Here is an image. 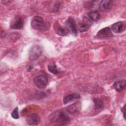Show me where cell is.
Wrapping results in <instances>:
<instances>
[{
	"label": "cell",
	"mask_w": 126,
	"mask_h": 126,
	"mask_svg": "<svg viewBox=\"0 0 126 126\" xmlns=\"http://www.w3.org/2000/svg\"><path fill=\"white\" fill-rule=\"evenodd\" d=\"M88 17L93 21H98L100 18V14L97 11H91L88 13Z\"/></svg>",
	"instance_id": "cell-15"
},
{
	"label": "cell",
	"mask_w": 126,
	"mask_h": 126,
	"mask_svg": "<svg viewBox=\"0 0 126 126\" xmlns=\"http://www.w3.org/2000/svg\"><path fill=\"white\" fill-rule=\"evenodd\" d=\"M94 106H95V108L100 109L103 107V103L101 100L97 99V98H95L94 100Z\"/></svg>",
	"instance_id": "cell-17"
},
{
	"label": "cell",
	"mask_w": 126,
	"mask_h": 126,
	"mask_svg": "<svg viewBox=\"0 0 126 126\" xmlns=\"http://www.w3.org/2000/svg\"><path fill=\"white\" fill-rule=\"evenodd\" d=\"M125 26L123 22H118L113 24L111 26V30L115 33H120L125 30Z\"/></svg>",
	"instance_id": "cell-12"
},
{
	"label": "cell",
	"mask_w": 126,
	"mask_h": 126,
	"mask_svg": "<svg viewBox=\"0 0 126 126\" xmlns=\"http://www.w3.org/2000/svg\"><path fill=\"white\" fill-rule=\"evenodd\" d=\"M80 97V94L78 93H73L69 94L64 97L63 99V102L64 104H66L70 101L79 99Z\"/></svg>",
	"instance_id": "cell-13"
},
{
	"label": "cell",
	"mask_w": 126,
	"mask_h": 126,
	"mask_svg": "<svg viewBox=\"0 0 126 126\" xmlns=\"http://www.w3.org/2000/svg\"><path fill=\"white\" fill-rule=\"evenodd\" d=\"M26 122L28 125L31 126L37 125L40 122V118L37 114L32 113L27 116Z\"/></svg>",
	"instance_id": "cell-8"
},
{
	"label": "cell",
	"mask_w": 126,
	"mask_h": 126,
	"mask_svg": "<svg viewBox=\"0 0 126 126\" xmlns=\"http://www.w3.org/2000/svg\"><path fill=\"white\" fill-rule=\"evenodd\" d=\"M51 120L53 123L61 125L68 124L70 122V117L64 112L56 111L51 115Z\"/></svg>",
	"instance_id": "cell-1"
},
{
	"label": "cell",
	"mask_w": 126,
	"mask_h": 126,
	"mask_svg": "<svg viewBox=\"0 0 126 126\" xmlns=\"http://www.w3.org/2000/svg\"><path fill=\"white\" fill-rule=\"evenodd\" d=\"M92 24V21L88 17L85 16L82 21L77 25V28L79 31L81 32H83L87 31Z\"/></svg>",
	"instance_id": "cell-5"
},
{
	"label": "cell",
	"mask_w": 126,
	"mask_h": 126,
	"mask_svg": "<svg viewBox=\"0 0 126 126\" xmlns=\"http://www.w3.org/2000/svg\"><path fill=\"white\" fill-rule=\"evenodd\" d=\"M35 85L39 89L44 88L47 85L48 79L45 75H40L35 77L33 80Z\"/></svg>",
	"instance_id": "cell-4"
},
{
	"label": "cell",
	"mask_w": 126,
	"mask_h": 126,
	"mask_svg": "<svg viewBox=\"0 0 126 126\" xmlns=\"http://www.w3.org/2000/svg\"><path fill=\"white\" fill-rule=\"evenodd\" d=\"M57 32L58 34L61 36L66 35L69 32V30L65 27H63L62 26H59L57 28Z\"/></svg>",
	"instance_id": "cell-16"
},
{
	"label": "cell",
	"mask_w": 126,
	"mask_h": 126,
	"mask_svg": "<svg viewBox=\"0 0 126 126\" xmlns=\"http://www.w3.org/2000/svg\"><path fill=\"white\" fill-rule=\"evenodd\" d=\"M81 104L80 102L77 101L66 108V111L70 114H75L78 113L81 109Z\"/></svg>",
	"instance_id": "cell-10"
},
{
	"label": "cell",
	"mask_w": 126,
	"mask_h": 126,
	"mask_svg": "<svg viewBox=\"0 0 126 126\" xmlns=\"http://www.w3.org/2000/svg\"><path fill=\"white\" fill-rule=\"evenodd\" d=\"M126 80H122L116 81L113 85V87L117 92H121L123 91L126 87Z\"/></svg>",
	"instance_id": "cell-14"
},
{
	"label": "cell",
	"mask_w": 126,
	"mask_h": 126,
	"mask_svg": "<svg viewBox=\"0 0 126 126\" xmlns=\"http://www.w3.org/2000/svg\"><path fill=\"white\" fill-rule=\"evenodd\" d=\"M97 36L101 38L109 37L113 36L111 29L108 27H106L101 29L97 33Z\"/></svg>",
	"instance_id": "cell-11"
},
{
	"label": "cell",
	"mask_w": 126,
	"mask_h": 126,
	"mask_svg": "<svg viewBox=\"0 0 126 126\" xmlns=\"http://www.w3.org/2000/svg\"><path fill=\"white\" fill-rule=\"evenodd\" d=\"M113 6V2L112 0H104L100 1L99 8L101 11H107L110 10Z\"/></svg>",
	"instance_id": "cell-9"
},
{
	"label": "cell",
	"mask_w": 126,
	"mask_h": 126,
	"mask_svg": "<svg viewBox=\"0 0 126 126\" xmlns=\"http://www.w3.org/2000/svg\"><path fill=\"white\" fill-rule=\"evenodd\" d=\"M65 24L67 26V28L75 36L76 35L77 33V29L74 19L72 18L69 17L66 20Z\"/></svg>",
	"instance_id": "cell-7"
},
{
	"label": "cell",
	"mask_w": 126,
	"mask_h": 126,
	"mask_svg": "<svg viewBox=\"0 0 126 126\" xmlns=\"http://www.w3.org/2000/svg\"><path fill=\"white\" fill-rule=\"evenodd\" d=\"M122 112L123 113V115H124V117L125 119H126V109H125V105L124 106V107L122 108Z\"/></svg>",
	"instance_id": "cell-20"
},
{
	"label": "cell",
	"mask_w": 126,
	"mask_h": 126,
	"mask_svg": "<svg viewBox=\"0 0 126 126\" xmlns=\"http://www.w3.org/2000/svg\"><path fill=\"white\" fill-rule=\"evenodd\" d=\"M48 69L50 72H51L54 74H56L59 73V71L56 67V65L55 64L48 65Z\"/></svg>",
	"instance_id": "cell-18"
},
{
	"label": "cell",
	"mask_w": 126,
	"mask_h": 126,
	"mask_svg": "<svg viewBox=\"0 0 126 126\" xmlns=\"http://www.w3.org/2000/svg\"><path fill=\"white\" fill-rule=\"evenodd\" d=\"M31 25L33 29L41 31H44L47 30L49 27L48 24L46 23L43 19L40 16H35L33 18Z\"/></svg>",
	"instance_id": "cell-2"
},
{
	"label": "cell",
	"mask_w": 126,
	"mask_h": 126,
	"mask_svg": "<svg viewBox=\"0 0 126 126\" xmlns=\"http://www.w3.org/2000/svg\"><path fill=\"white\" fill-rule=\"evenodd\" d=\"M24 26V21L23 18L19 15L16 16L11 21L10 27L14 30L22 29Z\"/></svg>",
	"instance_id": "cell-6"
},
{
	"label": "cell",
	"mask_w": 126,
	"mask_h": 126,
	"mask_svg": "<svg viewBox=\"0 0 126 126\" xmlns=\"http://www.w3.org/2000/svg\"><path fill=\"white\" fill-rule=\"evenodd\" d=\"M42 50L39 45L33 46L29 52V59L32 61H34L38 59L42 54Z\"/></svg>",
	"instance_id": "cell-3"
},
{
	"label": "cell",
	"mask_w": 126,
	"mask_h": 126,
	"mask_svg": "<svg viewBox=\"0 0 126 126\" xmlns=\"http://www.w3.org/2000/svg\"><path fill=\"white\" fill-rule=\"evenodd\" d=\"M11 117L15 119H19V116L18 114V108L17 107H16L11 113Z\"/></svg>",
	"instance_id": "cell-19"
}]
</instances>
